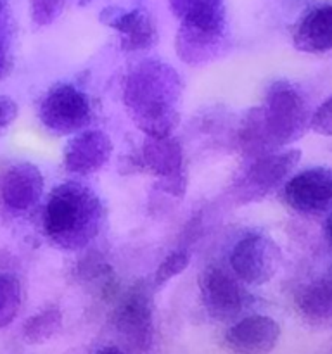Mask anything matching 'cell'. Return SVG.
I'll list each match as a JSON object with an SVG mask.
<instances>
[{
	"mask_svg": "<svg viewBox=\"0 0 332 354\" xmlns=\"http://www.w3.org/2000/svg\"><path fill=\"white\" fill-rule=\"evenodd\" d=\"M183 83L168 62L145 59L123 78L121 99L135 127L151 137L172 135L180 121Z\"/></svg>",
	"mask_w": 332,
	"mask_h": 354,
	"instance_id": "obj_1",
	"label": "cell"
},
{
	"mask_svg": "<svg viewBox=\"0 0 332 354\" xmlns=\"http://www.w3.org/2000/svg\"><path fill=\"white\" fill-rule=\"evenodd\" d=\"M106 209L100 197L80 182H62L50 190L42 207V232L48 244L76 252L100 234Z\"/></svg>",
	"mask_w": 332,
	"mask_h": 354,
	"instance_id": "obj_2",
	"label": "cell"
},
{
	"mask_svg": "<svg viewBox=\"0 0 332 354\" xmlns=\"http://www.w3.org/2000/svg\"><path fill=\"white\" fill-rule=\"evenodd\" d=\"M38 123L52 135L69 137L85 130L92 121L89 95L68 82L54 83L37 104Z\"/></svg>",
	"mask_w": 332,
	"mask_h": 354,
	"instance_id": "obj_3",
	"label": "cell"
},
{
	"mask_svg": "<svg viewBox=\"0 0 332 354\" xmlns=\"http://www.w3.org/2000/svg\"><path fill=\"white\" fill-rule=\"evenodd\" d=\"M261 109L266 130L277 149L303 137L311 120L306 99L289 82L273 83L266 92Z\"/></svg>",
	"mask_w": 332,
	"mask_h": 354,
	"instance_id": "obj_4",
	"label": "cell"
},
{
	"mask_svg": "<svg viewBox=\"0 0 332 354\" xmlns=\"http://www.w3.org/2000/svg\"><path fill=\"white\" fill-rule=\"evenodd\" d=\"M282 263V252L275 241L265 234H248L237 241L228 256L232 273L242 283L259 287L277 275Z\"/></svg>",
	"mask_w": 332,
	"mask_h": 354,
	"instance_id": "obj_5",
	"label": "cell"
},
{
	"mask_svg": "<svg viewBox=\"0 0 332 354\" xmlns=\"http://www.w3.org/2000/svg\"><path fill=\"white\" fill-rule=\"evenodd\" d=\"M45 196V176L31 161H10L0 168V211L24 216L40 206Z\"/></svg>",
	"mask_w": 332,
	"mask_h": 354,
	"instance_id": "obj_6",
	"label": "cell"
},
{
	"mask_svg": "<svg viewBox=\"0 0 332 354\" xmlns=\"http://www.w3.org/2000/svg\"><path fill=\"white\" fill-rule=\"evenodd\" d=\"M301 152L297 149H287L282 152H272L268 156L255 159L244 175L235 183L234 199L239 204L258 203L275 190L297 166Z\"/></svg>",
	"mask_w": 332,
	"mask_h": 354,
	"instance_id": "obj_7",
	"label": "cell"
},
{
	"mask_svg": "<svg viewBox=\"0 0 332 354\" xmlns=\"http://www.w3.org/2000/svg\"><path fill=\"white\" fill-rule=\"evenodd\" d=\"M140 165L159 180L166 194L182 197L187 190V169L182 145L173 135H145L140 149Z\"/></svg>",
	"mask_w": 332,
	"mask_h": 354,
	"instance_id": "obj_8",
	"label": "cell"
},
{
	"mask_svg": "<svg viewBox=\"0 0 332 354\" xmlns=\"http://www.w3.org/2000/svg\"><path fill=\"white\" fill-rule=\"evenodd\" d=\"M241 280L220 266H210L201 275V301L211 318L234 320L244 308L246 294Z\"/></svg>",
	"mask_w": 332,
	"mask_h": 354,
	"instance_id": "obj_9",
	"label": "cell"
},
{
	"mask_svg": "<svg viewBox=\"0 0 332 354\" xmlns=\"http://www.w3.org/2000/svg\"><path fill=\"white\" fill-rule=\"evenodd\" d=\"M99 21L116 31L124 52L149 50L159 40L154 17L140 7L107 6L99 12Z\"/></svg>",
	"mask_w": 332,
	"mask_h": 354,
	"instance_id": "obj_10",
	"label": "cell"
},
{
	"mask_svg": "<svg viewBox=\"0 0 332 354\" xmlns=\"http://www.w3.org/2000/svg\"><path fill=\"white\" fill-rule=\"evenodd\" d=\"M284 201L299 213L332 211V168H310L284 185Z\"/></svg>",
	"mask_w": 332,
	"mask_h": 354,
	"instance_id": "obj_11",
	"label": "cell"
},
{
	"mask_svg": "<svg viewBox=\"0 0 332 354\" xmlns=\"http://www.w3.org/2000/svg\"><path fill=\"white\" fill-rule=\"evenodd\" d=\"M113 154V140L102 130H82L71 135L62 152V168L68 175L89 176L106 166Z\"/></svg>",
	"mask_w": 332,
	"mask_h": 354,
	"instance_id": "obj_12",
	"label": "cell"
},
{
	"mask_svg": "<svg viewBox=\"0 0 332 354\" xmlns=\"http://www.w3.org/2000/svg\"><path fill=\"white\" fill-rule=\"evenodd\" d=\"M118 332L137 349H149L154 334L151 297L144 289H133L124 296L114 313Z\"/></svg>",
	"mask_w": 332,
	"mask_h": 354,
	"instance_id": "obj_13",
	"label": "cell"
},
{
	"mask_svg": "<svg viewBox=\"0 0 332 354\" xmlns=\"http://www.w3.org/2000/svg\"><path fill=\"white\" fill-rule=\"evenodd\" d=\"M280 339V325L265 315H251L232 325L225 346L235 354H268Z\"/></svg>",
	"mask_w": 332,
	"mask_h": 354,
	"instance_id": "obj_14",
	"label": "cell"
},
{
	"mask_svg": "<svg viewBox=\"0 0 332 354\" xmlns=\"http://www.w3.org/2000/svg\"><path fill=\"white\" fill-rule=\"evenodd\" d=\"M228 33L197 30L178 24L175 35V50L180 61L189 66H203L220 59L228 50Z\"/></svg>",
	"mask_w": 332,
	"mask_h": 354,
	"instance_id": "obj_15",
	"label": "cell"
},
{
	"mask_svg": "<svg viewBox=\"0 0 332 354\" xmlns=\"http://www.w3.org/2000/svg\"><path fill=\"white\" fill-rule=\"evenodd\" d=\"M294 47L306 54L332 50V3H322L308 10L293 35Z\"/></svg>",
	"mask_w": 332,
	"mask_h": 354,
	"instance_id": "obj_16",
	"label": "cell"
},
{
	"mask_svg": "<svg viewBox=\"0 0 332 354\" xmlns=\"http://www.w3.org/2000/svg\"><path fill=\"white\" fill-rule=\"evenodd\" d=\"M237 142L242 154L251 159V161L277 152L275 144L272 142L268 130H266L261 106L252 107L251 111L246 113V118L242 120L241 128H239Z\"/></svg>",
	"mask_w": 332,
	"mask_h": 354,
	"instance_id": "obj_17",
	"label": "cell"
},
{
	"mask_svg": "<svg viewBox=\"0 0 332 354\" xmlns=\"http://www.w3.org/2000/svg\"><path fill=\"white\" fill-rule=\"evenodd\" d=\"M297 310L310 322L332 318V275L308 283L297 296Z\"/></svg>",
	"mask_w": 332,
	"mask_h": 354,
	"instance_id": "obj_18",
	"label": "cell"
},
{
	"mask_svg": "<svg viewBox=\"0 0 332 354\" xmlns=\"http://www.w3.org/2000/svg\"><path fill=\"white\" fill-rule=\"evenodd\" d=\"M62 328V311L61 308L50 304L37 313L31 315L21 328V335L26 344L38 346L52 341Z\"/></svg>",
	"mask_w": 332,
	"mask_h": 354,
	"instance_id": "obj_19",
	"label": "cell"
},
{
	"mask_svg": "<svg viewBox=\"0 0 332 354\" xmlns=\"http://www.w3.org/2000/svg\"><path fill=\"white\" fill-rule=\"evenodd\" d=\"M23 308V283L17 275L0 272V330L7 328Z\"/></svg>",
	"mask_w": 332,
	"mask_h": 354,
	"instance_id": "obj_20",
	"label": "cell"
},
{
	"mask_svg": "<svg viewBox=\"0 0 332 354\" xmlns=\"http://www.w3.org/2000/svg\"><path fill=\"white\" fill-rule=\"evenodd\" d=\"M14 41L16 17L10 2H0V83L6 82L14 69Z\"/></svg>",
	"mask_w": 332,
	"mask_h": 354,
	"instance_id": "obj_21",
	"label": "cell"
},
{
	"mask_svg": "<svg viewBox=\"0 0 332 354\" xmlns=\"http://www.w3.org/2000/svg\"><path fill=\"white\" fill-rule=\"evenodd\" d=\"M69 0H28L30 21L37 30L50 28L64 14Z\"/></svg>",
	"mask_w": 332,
	"mask_h": 354,
	"instance_id": "obj_22",
	"label": "cell"
},
{
	"mask_svg": "<svg viewBox=\"0 0 332 354\" xmlns=\"http://www.w3.org/2000/svg\"><path fill=\"white\" fill-rule=\"evenodd\" d=\"M190 263V252H187L185 249H176V251L169 252L161 263H159L158 270L154 273V287H163L165 283H168L169 280H173L175 277L182 275L187 270Z\"/></svg>",
	"mask_w": 332,
	"mask_h": 354,
	"instance_id": "obj_23",
	"label": "cell"
},
{
	"mask_svg": "<svg viewBox=\"0 0 332 354\" xmlns=\"http://www.w3.org/2000/svg\"><path fill=\"white\" fill-rule=\"evenodd\" d=\"M310 127L322 137H332V95H329L317 109L311 113Z\"/></svg>",
	"mask_w": 332,
	"mask_h": 354,
	"instance_id": "obj_24",
	"label": "cell"
},
{
	"mask_svg": "<svg viewBox=\"0 0 332 354\" xmlns=\"http://www.w3.org/2000/svg\"><path fill=\"white\" fill-rule=\"evenodd\" d=\"M19 118V104L14 97L0 93V138L7 135Z\"/></svg>",
	"mask_w": 332,
	"mask_h": 354,
	"instance_id": "obj_25",
	"label": "cell"
},
{
	"mask_svg": "<svg viewBox=\"0 0 332 354\" xmlns=\"http://www.w3.org/2000/svg\"><path fill=\"white\" fill-rule=\"evenodd\" d=\"M324 232H325V239H327L329 245L332 248V211H331V214L327 216V220H325Z\"/></svg>",
	"mask_w": 332,
	"mask_h": 354,
	"instance_id": "obj_26",
	"label": "cell"
},
{
	"mask_svg": "<svg viewBox=\"0 0 332 354\" xmlns=\"http://www.w3.org/2000/svg\"><path fill=\"white\" fill-rule=\"evenodd\" d=\"M95 354H127V353L121 351V349L116 348V346H106V348H100Z\"/></svg>",
	"mask_w": 332,
	"mask_h": 354,
	"instance_id": "obj_27",
	"label": "cell"
},
{
	"mask_svg": "<svg viewBox=\"0 0 332 354\" xmlns=\"http://www.w3.org/2000/svg\"><path fill=\"white\" fill-rule=\"evenodd\" d=\"M75 2H76V6L86 7V6H90V3H92L93 0H75Z\"/></svg>",
	"mask_w": 332,
	"mask_h": 354,
	"instance_id": "obj_28",
	"label": "cell"
},
{
	"mask_svg": "<svg viewBox=\"0 0 332 354\" xmlns=\"http://www.w3.org/2000/svg\"><path fill=\"white\" fill-rule=\"evenodd\" d=\"M0 2H10V0H0Z\"/></svg>",
	"mask_w": 332,
	"mask_h": 354,
	"instance_id": "obj_29",
	"label": "cell"
}]
</instances>
